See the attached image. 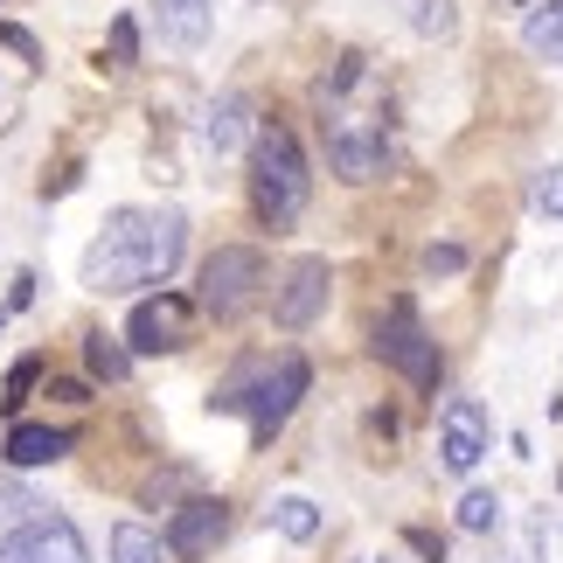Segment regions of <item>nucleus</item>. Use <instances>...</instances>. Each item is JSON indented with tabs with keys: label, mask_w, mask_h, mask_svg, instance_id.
Instances as JSON below:
<instances>
[{
	"label": "nucleus",
	"mask_w": 563,
	"mask_h": 563,
	"mask_svg": "<svg viewBox=\"0 0 563 563\" xmlns=\"http://www.w3.org/2000/svg\"><path fill=\"white\" fill-rule=\"evenodd\" d=\"M328 292H334V272H328V257H292L286 272H278V286H272V320L278 328H313L320 313H328Z\"/></svg>",
	"instance_id": "7"
},
{
	"label": "nucleus",
	"mask_w": 563,
	"mask_h": 563,
	"mask_svg": "<svg viewBox=\"0 0 563 563\" xmlns=\"http://www.w3.org/2000/svg\"><path fill=\"white\" fill-rule=\"evenodd\" d=\"M522 49H529L536 63H550V70H563V0H536V8H529Z\"/></svg>",
	"instance_id": "15"
},
{
	"label": "nucleus",
	"mask_w": 563,
	"mask_h": 563,
	"mask_svg": "<svg viewBox=\"0 0 563 563\" xmlns=\"http://www.w3.org/2000/svg\"><path fill=\"white\" fill-rule=\"evenodd\" d=\"M140 63V21L133 14H112V49H104V70H133Z\"/></svg>",
	"instance_id": "23"
},
{
	"label": "nucleus",
	"mask_w": 563,
	"mask_h": 563,
	"mask_svg": "<svg viewBox=\"0 0 563 563\" xmlns=\"http://www.w3.org/2000/svg\"><path fill=\"white\" fill-rule=\"evenodd\" d=\"M376 355H383L410 389H439V376H445V355H439V341L424 334V320H418V307H410V299H397V307L376 320Z\"/></svg>",
	"instance_id": "4"
},
{
	"label": "nucleus",
	"mask_w": 563,
	"mask_h": 563,
	"mask_svg": "<svg viewBox=\"0 0 563 563\" xmlns=\"http://www.w3.org/2000/svg\"><path fill=\"white\" fill-rule=\"evenodd\" d=\"M265 292H272L265 251H251V244H216V251L202 257V292H195V307H202L209 320H244Z\"/></svg>",
	"instance_id": "3"
},
{
	"label": "nucleus",
	"mask_w": 563,
	"mask_h": 563,
	"mask_svg": "<svg viewBox=\"0 0 563 563\" xmlns=\"http://www.w3.org/2000/svg\"><path fill=\"white\" fill-rule=\"evenodd\" d=\"M35 383H42V355H21L8 369V389H0V418H8V424H21V404H29Z\"/></svg>",
	"instance_id": "21"
},
{
	"label": "nucleus",
	"mask_w": 563,
	"mask_h": 563,
	"mask_svg": "<svg viewBox=\"0 0 563 563\" xmlns=\"http://www.w3.org/2000/svg\"><path fill=\"white\" fill-rule=\"evenodd\" d=\"M376 563H389V556H376Z\"/></svg>",
	"instance_id": "33"
},
{
	"label": "nucleus",
	"mask_w": 563,
	"mask_h": 563,
	"mask_svg": "<svg viewBox=\"0 0 563 563\" xmlns=\"http://www.w3.org/2000/svg\"><path fill=\"white\" fill-rule=\"evenodd\" d=\"M529 209H536V216H550V223H563V161L543 167V175L529 181Z\"/></svg>",
	"instance_id": "24"
},
{
	"label": "nucleus",
	"mask_w": 563,
	"mask_h": 563,
	"mask_svg": "<svg viewBox=\"0 0 563 563\" xmlns=\"http://www.w3.org/2000/svg\"><path fill=\"white\" fill-rule=\"evenodd\" d=\"M424 272L431 278H460L466 272V244H424Z\"/></svg>",
	"instance_id": "27"
},
{
	"label": "nucleus",
	"mask_w": 563,
	"mask_h": 563,
	"mask_svg": "<svg viewBox=\"0 0 563 563\" xmlns=\"http://www.w3.org/2000/svg\"><path fill=\"white\" fill-rule=\"evenodd\" d=\"M439 460L452 473H473L487 460V410H481V397H452L439 410Z\"/></svg>",
	"instance_id": "11"
},
{
	"label": "nucleus",
	"mask_w": 563,
	"mask_h": 563,
	"mask_svg": "<svg viewBox=\"0 0 563 563\" xmlns=\"http://www.w3.org/2000/svg\"><path fill=\"white\" fill-rule=\"evenodd\" d=\"M529 550H536V563H563V515H536Z\"/></svg>",
	"instance_id": "25"
},
{
	"label": "nucleus",
	"mask_w": 563,
	"mask_h": 563,
	"mask_svg": "<svg viewBox=\"0 0 563 563\" xmlns=\"http://www.w3.org/2000/svg\"><path fill=\"white\" fill-rule=\"evenodd\" d=\"M404 543L418 550L424 563H445V536H431V529H404Z\"/></svg>",
	"instance_id": "28"
},
{
	"label": "nucleus",
	"mask_w": 563,
	"mask_h": 563,
	"mask_svg": "<svg viewBox=\"0 0 563 563\" xmlns=\"http://www.w3.org/2000/svg\"><path fill=\"white\" fill-rule=\"evenodd\" d=\"M230 536V501H209V494H195V501H181L175 515H167V556L175 563H202L216 543Z\"/></svg>",
	"instance_id": "9"
},
{
	"label": "nucleus",
	"mask_w": 563,
	"mask_h": 563,
	"mask_svg": "<svg viewBox=\"0 0 563 563\" xmlns=\"http://www.w3.org/2000/svg\"><path fill=\"white\" fill-rule=\"evenodd\" d=\"M307 195H313V175H307V154H299V133L265 119L251 133V209H257V223L272 236H286L307 216Z\"/></svg>",
	"instance_id": "2"
},
{
	"label": "nucleus",
	"mask_w": 563,
	"mask_h": 563,
	"mask_svg": "<svg viewBox=\"0 0 563 563\" xmlns=\"http://www.w3.org/2000/svg\"><path fill=\"white\" fill-rule=\"evenodd\" d=\"M251 133H257V125H251V98H244V91H223V98L209 104V119H202V146H209L216 161H230Z\"/></svg>",
	"instance_id": "13"
},
{
	"label": "nucleus",
	"mask_w": 563,
	"mask_h": 563,
	"mask_svg": "<svg viewBox=\"0 0 563 563\" xmlns=\"http://www.w3.org/2000/svg\"><path fill=\"white\" fill-rule=\"evenodd\" d=\"M257 376H265V355H251V362H236V369L216 383V397H209V410L223 418V410H244L251 404V389H257Z\"/></svg>",
	"instance_id": "19"
},
{
	"label": "nucleus",
	"mask_w": 563,
	"mask_h": 563,
	"mask_svg": "<svg viewBox=\"0 0 563 563\" xmlns=\"http://www.w3.org/2000/svg\"><path fill=\"white\" fill-rule=\"evenodd\" d=\"M410 29H418L424 42H445L452 29H460V8H452V0H418V8H410Z\"/></svg>",
	"instance_id": "22"
},
{
	"label": "nucleus",
	"mask_w": 563,
	"mask_h": 563,
	"mask_svg": "<svg viewBox=\"0 0 563 563\" xmlns=\"http://www.w3.org/2000/svg\"><path fill=\"white\" fill-rule=\"evenodd\" d=\"M272 529L286 536V543H313V536H320V508L307 501V494H278V501H272Z\"/></svg>",
	"instance_id": "17"
},
{
	"label": "nucleus",
	"mask_w": 563,
	"mask_h": 563,
	"mask_svg": "<svg viewBox=\"0 0 563 563\" xmlns=\"http://www.w3.org/2000/svg\"><path fill=\"white\" fill-rule=\"evenodd\" d=\"M0 515H8V522H29V515H42V501L14 481V473H0Z\"/></svg>",
	"instance_id": "26"
},
{
	"label": "nucleus",
	"mask_w": 563,
	"mask_h": 563,
	"mask_svg": "<svg viewBox=\"0 0 563 563\" xmlns=\"http://www.w3.org/2000/svg\"><path fill=\"white\" fill-rule=\"evenodd\" d=\"M487 563H508V556H487Z\"/></svg>",
	"instance_id": "32"
},
{
	"label": "nucleus",
	"mask_w": 563,
	"mask_h": 563,
	"mask_svg": "<svg viewBox=\"0 0 563 563\" xmlns=\"http://www.w3.org/2000/svg\"><path fill=\"white\" fill-rule=\"evenodd\" d=\"M0 563H91V543L70 515H29L0 536Z\"/></svg>",
	"instance_id": "6"
},
{
	"label": "nucleus",
	"mask_w": 563,
	"mask_h": 563,
	"mask_svg": "<svg viewBox=\"0 0 563 563\" xmlns=\"http://www.w3.org/2000/svg\"><path fill=\"white\" fill-rule=\"evenodd\" d=\"M0 328H8V307H0Z\"/></svg>",
	"instance_id": "31"
},
{
	"label": "nucleus",
	"mask_w": 563,
	"mask_h": 563,
	"mask_svg": "<svg viewBox=\"0 0 563 563\" xmlns=\"http://www.w3.org/2000/svg\"><path fill=\"white\" fill-rule=\"evenodd\" d=\"M460 529L466 536H494V529H501V494H494V487H466L460 494Z\"/></svg>",
	"instance_id": "20"
},
{
	"label": "nucleus",
	"mask_w": 563,
	"mask_h": 563,
	"mask_svg": "<svg viewBox=\"0 0 563 563\" xmlns=\"http://www.w3.org/2000/svg\"><path fill=\"white\" fill-rule=\"evenodd\" d=\"M77 452V431L70 424H8V439H0V460L8 473H35V466H56Z\"/></svg>",
	"instance_id": "12"
},
{
	"label": "nucleus",
	"mask_w": 563,
	"mask_h": 563,
	"mask_svg": "<svg viewBox=\"0 0 563 563\" xmlns=\"http://www.w3.org/2000/svg\"><path fill=\"white\" fill-rule=\"evenodd\" d=\"M29 299H35V272H21V278H14V292H8V313H21Z\"/></svg>",
	"instance_id": "30"
},
{
	"label": "nucleus",
	"mask_w": 563,
	"mask_h": 563,
	"mask_svg": "<svg viewBox=\"0 0 563 563\" xmlns=\"http://www.w3.org/2000/svg\"><path fill=\"white\" fill-rule=\"evenodd\" d=\"M112 563H175V556H167V543H161L154 529L119 522V529H112Z\"/></svg>",
	"instance_id": "18"
},
{
	"label": "nucleus",
	"mask_w": 563,
	"mask_h": 563,
	"mask_svg": "<svg viewBox=\"0 0 563 563\" xmlns=\"http://www.w3.org/2000/svg\"><path fill=\"white\" fill-rule=\"evenodd\" d=\"M188 320H195V299L161 286L154 299H140V307H133L125 341H133V355H175L181 341H188Z\"/></svg>",
	"instance_id": "8"
},
{
	"label": "nucleus",
	"mask_w": 563,
	"mask_h": 563,
	"mask_svg": "<svg viewBox=\"0 0 563 563\" xmlns=\"http://www.w3.org/2000/svg\"><path fill=\"white\" fill-rule=\"evenodd\" d=\"M154 29H161V42H175V49H202L209 29H216V8L209 0H154Z\"/></svg>",
	"instance_id": "14"
},
{
	"label": "nucleus",
	"mask_w": 563,
	"mask_h": 563,
	"mask_svg": "<svg viewBox=\"0 0 563 563\" xmlns=\"http://www.w3.org/2000/svg\"><path fill=\"white\" fill-rule=\"evenodd\" d=\"M383 161H389V140H383V125H369V119H334L328 125V167L349 188H362V181H376L383 175Z\"/></svg>",
	"instance_id": "10"
},
{
	"label": "nucleus",
	"mask_w": 563,
	"mask_h": 563,
	"mask_svg": "<svg viewBox=\"0 0 563 563\" xmlns=\"http://www.w3.org/2000/svg\"><path fill=\"white\" fill-rule=\"evenodd\" d=\"M0 49H14V56H35V35H29V29H0Z\"/></svg>",
	"instance_id": "29"
},
{
	"label": "nucleus",
	"mask_w": 563,
	"mask_h": 563,
	"mask_svg": "<svg viewBox=\"0 0 563 563\" xmlns=\"http://www.w3.org/2000/svg\"><path fill=\"white\" fill-rule=\"evenodd\" d=\"M188 251V216L181 209H112L104 230L84 251V292H140V286H167Z\"/></svg>",
	"instance_id": "1"
},
{
	"label": "nucleus",
	"mask_w": 563,
	"mask_h": 563,
	"mask_svg": "<svg viewBox=\"0 0 563 563\" xmlns=\"http://www.w3.org/2000/svg\"><path fill=\"white\" fill-rule=\"evenodd\" d=\"M307 383H313V369H307V355H278V362H265V376H257V389H251V445L265 452L278 431H286V418L299 410V397H307Z\"/></svg>",
	"instance_id": "5"
},
{
	"label": "nucleus",
	"mask_w": 563,
	"mask_h": 563,
	"mask_svg": "<svg viewBox=\"0 0 563 563\" xmlns=\"http://www.w3.org/2000/svg\"><path fill=\"white\" fill-rule=\"evenodd\" d=\"M84 369L98 383H125L133 376V349H125L119 334H84Z\"/></svg>",
	"instance_id": "16"
}]
</instances>
